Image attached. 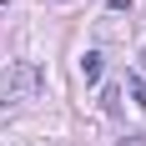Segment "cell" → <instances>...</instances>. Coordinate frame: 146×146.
Instances as JSON below:
<instances>
[{"mask_svg": "<svg viewBox=\"0 0 146 146\" xmlns=\"http://www.w3.org/2000/svg\"><path fill=\"white\" fill-rule=\"evenodd\" d=\"M45 86V76L35 60H10L5 71H0V106H25L35 101V91Z\"/></svg>", "mask_w": 146, "mask_h": 146, "instance_id": "1", "label": "cell"}, {"mask_svg": "<svg viewBox=\"0 0 146 146\" xmlns=\"http://www.w3.org/2000/svg\"><path fill=\"white\" fill-rule=\"evenodd\" d=\"M101 71H106L101 50H86V56H81V76H86V86H96V81H101Z\"/></svg>", "mask_w": 146, "mask_h": 146, "instance_id": "2", "label": "cell"}, {"mask_svg": "<svg viewBox=\"0 0 146 146\" xmlns=\"http://www.w3.org/2000/svg\"><path fill=\"white\" fill-rule=\"evenodd\" d=\"M126 91H131V96H136V106L146 111V76H141V71H126Z\"/></svg>", "mask_w": 146, "mask_h": 146, "instance_id": "3", "label": "cell"}, {"mask_svg": "<svg viewBox=\"0 0 146 146\" xmlns=\"http://www.w3.org/2000/svg\"><path fill=\"white\" fill-rule=\"evenodd\" d=\"M101 106H106V116H121V86H106L101 91Z\"/></svg>", "mask_w": 146, "mask_h": 146, "instance_id": "4", "label": "cell"}, {"mask_svg": "<svg viewBox=\"0 0 146 146\" xmlns=\"http://www.w3.org/2000/svg\"><path fill=\"white\" fill-rule=\"evenodd\" d=\"M116 146H146V136H141V131H131L126 141H116Z\"/></svg>", "mask_w": 146, "mask_h": 146, "instance_id": "5", "label": "cell"}, {"mask_svg": "<svg viewBox=\"0 0 146 146\" xmlns=\"http://www.w3.org/2000/svg\"><path fill=\"white\" fill-rule=\"evenodd\" d=\"M0 5H5V0H0Z\"/></svg>", "mask_w": 146, "mask_h": 146, "instance_id": "6", "label": "cell"}]
</instances>
